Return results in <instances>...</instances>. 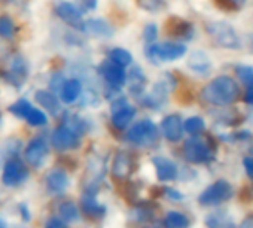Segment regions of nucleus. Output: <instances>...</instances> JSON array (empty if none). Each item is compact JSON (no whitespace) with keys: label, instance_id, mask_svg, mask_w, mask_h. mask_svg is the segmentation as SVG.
<instances>
[{"label":"nucleus","instance_id":"24","mask_svg":"<svg viewBox=\"0 0 253 228\" xmlns=\"http://www.w3.org/2000/svg\"><path fill=\"white\" fill-rule=\"evenodd\" d=\"M126 79H130V90L134 95H140L143 92V87L146 84V76L143 73V70L137 66H133L130 76H126Z\"/></svg>","mask_w":253,"mask_h":228},{"label":"nucleus","instance_id":"12","mask_svg":"<svg viewBox=\"0 0 253 228\" xmlns=\"http://www.w3.org/2000/svg\"><path fill=\"white\" fill-rule=\"evenodd\" d=\"M55 14L69 26L81 27L82 26V14L81 11L70 2H60L55 6Z\"/></svg>","mask_w":253,"mask_h":228},{"label":"nucleus","instance_id":"37","mask_svg":"<svg viewBox=\"0 0 253 228\" xmlns=\"http://www.w3.org/2000/svg\"><path fill=\"white\" fill-rule=\"evenodd\" d=\"M243 166H244V170H246L247 176L250 179H253V158L252 157H246L243 160Z\"/></svg>","mask_w":253,"mask_h":228},{"label":"nucleus","instance_id":"40","mask_svg":"<svg viewBox=\"0 0 253 228\" xmlns=\"http://www.w3.org/2000/svg\"><path fill=\"white\" fill-rule=\"evenodd\" d=\"M238 228H253V216L246 218V219L240 224V227H238Z\"/></svg>","mask_w":253,"mask_h":228},{"label":"nucleus","instance_id":"31","mask_svg":"<svg viewBox=\"0 0 253 228\" xmlns=\"http://www.w3.org/2000/svg\"><path fill=\"white\" fill-rule=\"evenodd\" d=\"M27 123L33 127H41V126H45L48 123V117L45 115V113L36 107H33L29 113H27V117H26Z\"/></svg>","mask_w":253,"mask_h":228},{"label":"nucleus","instance_id":"16","mask_svg":"<svg viewBox=\"0 0 253 228\" xmlns=\"http://www.w3.org/2000/svg\"><path fill=\"white\" fill-rule=\"evenodd\" d=\"M154 166L157 170V176L161 182H170L176 179L177 176V167L176 164L164 157H155L154 158Z\"/></svg>","mask_w":253,"mask_h":228},{"label":"nucleus","instance_id":"42","mask_svg":"<svg viewBox=\"0 0 253 228\" xmlns=\"http://www.w3.org/2000/svg\"><path fill=\"white\" fill-rule=\"evenodd\" d=\"M82 3L88 9H95L97 8V0H82Z\"/></svg>","mask_w":253,"mask_h":228},{"label":"nucleus","instance_id":"19","mask_svg":"<svg viewBox=\"0 0 253 228\" xmlns=\"http://www.w3.org/2000/svg\"><path fill=\"white\" fill-rule=\"evenodd\" d=\"M6 79L15 87H21L23 82L27 79V66H26V61L21 57L14 58L9 70L6 72Z\"/></svg>","mask_w":253,"mask_h":228},{"label":"nucleus","instance_id":"30","mask_svg":"<svg viewBox=\"0 0 253 228\" xmlns=\"http://www.w3.org/2000/svg\"><path fill=\"white\" fill-rule=\"evenodd\" d=\"M204 129H206V123L200 117H191V118H188L183 123V130L188 135H192V136L194 135H200Z\"/></svg>","mask_w":253,"mask_h":228},{"label":"nucleus","instance_id":"13","mask_svg":"<svg viewBox=\"0 0 253 228\" xmlns=\"http://www.w3.org/2000/svg\"><path fill=\"white\" fill-rule=\"evenodd\" d=\"M81 29L84 33H86L88 36H92V38H110L113 35L112 26L101 18H92V20L82 23Z\"/></svg>","mask_w":253,"mask_h":228},{"label":"nucleus","instance_id":"32","mask_svg":"<svg viewBox=\"0 0 253 228\" xmlns=\"http://www.w3.org/2000/svg\"><path fill=\"white\" fill-rule=\"evenodd\" d=\"M139 8L148 11V12H160L166 8L164 0H136Z\"/></svg>","mask_w":253,"mask_h":228},{"label":"nucleus","instance_id":"6","mask_svg":"<svg viewBox=\"0 0 253 228\" xmlns=\"http://www.w3.org/2000/svg\"><path fill=\"white\" fill-rule=\"evenodd\" d=\"M183 155H185L186 161L194 163V164L206 163L213 157L209 142L201 139V137L188 139L185 142V146H183Z\"/></svg>","mask_w":253,"mask_h":228},{"label":"nucleus","instance_id":"15","mask_svg":"<svg viewBox=\"0 0 253 228\" xmlns=\"http://www.w3.org/2000/svg\"><path fill=\"white\" fill-rule=\"evenodd\" d=\"M166 27H167V33L177 39H189L194 33L192 24L177 17H171L167 21Z\"/></svg>","mask_w":253,"mask_h":228},{"label":"nucleus","instance_id":"39","mask_svg":"<svg viewBox=\"0 0 253 228\" xmlns=\"http://www.w3.org/2000/svg\"><path fill=\"white\" fill-rule=\"evenodd\" d=\"M63 84H64L63 78H60V76H54V78H52V81H51V88H52L54 91H60V90H61V87H63Z\"/></svg>","mask_w":253,"mask_h":228},{"label":"nucleus","instance_id":"44","mask_svg":"<svg viewBox=\"0 0 253 228\" xmlns=\"http://www.w3.org/2000/svg\"><path fill=\"white\" fill-rule=\"evenodd\" d=\"M228 228H234V225H232V224H229V225H228Z\"/></svg>","mask_w":253,"mask_h":228},{"label":"nucleus","instance_id":"28","mask_svg":"<svg viewBox=\"0 0 253 228\" xmlns=\"http://www.w3.org/2000/svg\"><path fill=\"white\" fill-rule=\"evenodd\" d=\"M109 58H110V61H113V63H116V64H119L122 67H126V66H130L133 63L131 54L126 49H124V48H113L109 52Z\"/></svg>","mask_w":253,"mask_h":228},{"label":"nucleus","instance_id":"22","mask_svg":"<svg viewBox=\"0 0 253 228\" xmlns=\"http://www.w3.org/2000/svg\"><path fill=\"white\" fill-rule=\"evenodd\" d=\"M166 98H167V85L160 82L154 87V90L146 97H143L142 101L148 107H160L166 103Z\"/></svg>","mask_w":253,"mask_h":228},{"label":"nucleus","instance_id":"43","mask_svg":"<svg viewBox=\"0 0 253 228\" xmlns=\"http://www.w3.org/2000/svg\"><path fill=\"white\" fill-rule=\"evenodd\" d=\"M231 2H234V3H235L237 6H240V5H241V3L244 2V0H231Z\"/></svg>","mask_w":253,"mask_h":228},{"label":"nucleus","instance_id":"27","mask_svg":"<svg viewBox=\"0 0 253 228\" xmlns=\"http://www.w3.org/2000/svg\"><path fill=\"white\" fill-rule=\"evenodd\" d=\"M60 218L64 222H76L79 221V209L76 207V204L73 201H64L60 204L58 209Z\"/></svg>","mask_w":253,"mask_h":228},{"label":"nucleus","instance_id":"25","mask_svg":"<svg viewBox=\"0 0 253 228\" xmlns=\"http://www.w3.org/2000/svg\"><path fill=\"white\" fill-rule=\"evenodd\" d=\"M166 228H188L189 227V218L183 215L182 212L171 210L164 218Z\"/></svg>","mask_w":253,"mask_h":228},{"label":"nucleus","instance_id":"5","mask_svg":"<svg viewBox=\"0 0 253 228\" xmlns=\"http://www.w3.org/2000/svg\"><path fill=\"white\" fill-rule=\"evenodd\" d=\"M232 197V186L226 181H217L207 186L198 197V203L203 206H216L228 201Z\"/></svg>","mask_w":253,"mask_h":228},{"label":"nucleus","instance_id":"14","mask_svg":"<svg viewBox=\"0 0 253 228\" xmlns=\"http://www.w3.org/2000/svg\"><path fill=\"white\" fill-rule=\"evenodd\" d=\"M133 170V158L128 152H118L113 158L112 164V175L118 179H125L130 176Z\"/></svg>","mask_w":253,"mask_h":228},{"label":"nucleus","instance_id":"41","mask_svg":"<svg viewBox=\"0 0 253 228\" xmlns=\"http://www.w3.org/2000/svg\"><path fill=\"white\" fill-rule=\"evenodd\" d=\"M244 100H246V103H249V104H253V87H250V88L246 91Z\"/></svg>","mask_w":253,"mask_h":228},{"label":"nucleus","instance_id":"11","mask_svg":"<svg viewBox=\"0 0 253 228\" xmlns=\"http://www.w3.org/2000/svg\"><path fill=\"white\" fill-rule=\"evenodd\" d=\"M161 132H163V136L170 142L180 140L182 135H183V121H182V118L179 115H176V113L167 115L161 123Z\"/></svg>","mask_w":253,"mask_h":228},{"label":"nucleus","instance_id":"7","mask_svg":"<svg viewBox=\"0 0 253 228\" xmlns=\"http://www.w3.org/2000/svg\"><path fill=\"white\" fill-rule=\"evenodd\" d=\"M29 178V170L26 164L18 158H9L2 172V182L5 186L14 188L24 183Z\"/></svg>","mask_w":253,"mask_h":228},{"label":"nucleus","instance_id":"20","mask_svg":"<svg viewBox=\"0 0 253 228\" xmlns=\"http://www.w3.org/2000/svg\"><path fill=\"white\" fill-rule=\"evenodd\" d=\"M60 92H61V101L70 104V103L76 101L78 97L81 95V92H82V84L76 78L67 79V81H64Z\"/></svg>","mask_w":253,"mask_h":228},{"label":"nucleus","instance_id":"1","mask_svg":"<svg viewBox=\"0 0 253 228\" xmlns=\"http://www.w3.org/2000/svg\"><path fill=\"white\" fill-rule=\"evenodd\" d=\"M240 88L229 76H217L203 90V98L213 106H228L238 97Z\"/></svg>","mask_w":253,"mask_h":228},{"label":"nucleus","instance_id":"26","mask_svg":"<svg viewBox=\"0 0 253 228\" xmlns=\"http://www.w3.org/2000/svg\"><path fill=\"white\" fill-rule=\"evenodd\" d=\"M82 207H84V212L92 218L101 216L104 213V207L101 204H98L97 200L94 198V195H91V194H86L82 198Z\"/></svg>","mask_w":253,"mask_h":228},{"label":"nucleus","instance_id":"4","mask_svg":"<svg viewBox=\"0 0 253 228\" xmlns=\"http://www.w3.org/2000/svg\"><path fill=\"white\" fill-rule=\"evenodd\" d=\"M128 140L142 148H151L158 142V129L151 120L134 124L128 132Z\"/></svg>","mask_w":253,"mask_h":228},{"label":"nucleus","instance_id":"23","mask_svg":"<svg viewBox=\"0 0 253 228\" xmlns=\"http://www.w3.org/2000/svg\"><path fill=\"white\" fill-rule=\"evenodd\" d=\"M134 115H136V109L130 104H126L112 113V123L116 129H125L133 121Z\"/></svg>","mask_w":253,"mask_h":228},{"label":"nucleus","instance_id":"2","mask_svg":"<svg viewBox=\"0 0 253 228\" xmlns=\"http://www.w3.org/2000/svg\"><path fill=\"white\" fill-rule=\"evenodd\" d=\"M185 54H186V45L180 42L152 44L146 49V55L154 64H160L163 61H174L182 58Z\"/></svg>","mask_w":253,"mask_h":228},{"label":"nucleus","instance_id":"36","mask_svg":"<svg viewBox=\"0 0 253 228\" xmlns=\"http://www.w3.org/2000/svg\"><path fill=\"white\" fill-rule=\"evenodd\" d=\"M45 228H67V227H66V222L61 218H51L45 224Z\"/></svg>","mask_w":253,"mask_h":228},{"label":"nucleus","instance_id":"17","mask_svg":"<svg viewBox=\"0 0 253 228\" xmlns=\"http://www.w3.org/2000/svg\"><path fill=\"white\" fill-rule=\"evenodd\" d=\"M188 66L198 75H207L211 70V60L204 51H194L188 58Z\"/></svg>","mask_w":253,"mask_h":228},{"label":"nucleus","instance_id":"18","mask_svg":"<svg viewBox=\"0 0 253 228\" xmlns=\"http://www.w3.org/2000/svg\"><path fill=\"white\" fill-rule=\"evenodd\" d=\"M69 176L66 172L63 170H52L51 173H48L46 176V186L52 194H61L69 188Z\"/></svg>","mask_w":253,"mask_h":228},{"label":"nucleus","instance_id":"21","mask_svg":"<svg viewBox=\"0 0 253 228\" xmlns=\"http://www.w3.org/2000/svg\"><path fill=\"white\" fill-rule=\"evenodd\" d=\"M36 100L39 104H42L48 112H51L52 115H58L60 110H61V104H60V100L51 92V91H46V90H39L36 91L35 94Z\"/></svg>","mask_w":253,"mask_h":228},{"label":"nucleus","instance_id":"3","mask_svg":"<svg viewBox=\"0 0 253 228\" xmlns=\"http://www.w3.org/2000/svg\"><path fill=\"white\" fill-rule=\"evenodd\" d=\"M206 30L214 39V42L222 48L237 49L241 46L240 38L235 33L234 27L225 21H210L206 24Z\"/></svg>","mask_w":253,"mask_h":228},{"label":"nucleus","instance_id":"35","mask_svg":"<svg viewBox=\"0 0 253 228\" xmlns=\"http://www.w3.org/2000/svg\"><path fill=\"white\" fill-rule=\"evenodd\" d=\"M143 38H145V41L149 42V44L155 42L157 38H158V27H157L155 24H148V26L145 27V30H143Z\"/></svg>","mask_w":253,"mask_h":228},{"label":"nucleus","instance_id":"38","mask_svg":"<svg viewBox=\"0 0 253 228\" xmlns=\"http://www.w3.org/2000/svg\"><path fill=\"white\" fill-rule=\"evenodd\" d=\"M167 197H169V198H171V200H174V201H180V200H183V194H182V192H179V191H176V189H171V188H169V189H167Z\"/></svg>","mask_w":253,"mask_h":228},{"label":"nucleus","instance_id":"10","mask_svg":"<svg viewBox=\"0 0 253 228\" xmlns=\"http://www.w3.org/2000/svg\"><path fill=\"white\" fill-rule=\"evenodd\" d=\"M100 73L101 76L106 79V82L109 85H112L113 88H121L125 82H126V73L124 70L122 66L113 63V61H104L100 66Z\"/></svg>","mask_w":253,"mask_h":228},{"label":"nucleus","instance_id":"8","mask_svg":"<svg viewBox=\"0 0 253 228\" xmlns=\"http://www.w3.org/2000/svg\"><path fill=\"white\" fill-rule=\"evenodd\" d=\"M51 143L58 151L76 149L81 143V136L67 126H60L52 132Z\"/></svg>","mask_w":253,"mask_h":228},{"label":"nucleus","instance_id":"29","mask_svg":"<svg viewBox=\"0 0 253 228\" xmlns=\"http://www.w3.org/2000/svg\"><path fill=\"white\" fill-rule=\"evenodd\" d=\"M33 109V104L27 100V98H20L18 101H15L14 104L9 106V110L11 113H14L15 117L18 118H24L27 117V113Z\"/></svg>","mask_w":253,"mask_h":228},{"label":"nucleus","instance_id":"33","mask_svg":"<svg viewBox=\"0 0 253 228\" xmlns=\"http://www.w3.org/2000/svg\"><path fill=\"white\" fill-rule=\"evenodd\" d=\"M14 21L8 15L0 17V36L5 39H11L14 36Z\"/></svg>","mask_w":253,"mask_h":228},{"label":"nucleus","instance_id":"9","mask_svg":"<svg viewBox=\"0 0 253 228\" xmlns=\"http://www.w3.org/2000/svg\"><path fill=\"white\" fill-rule=\"evenodd\" d=\"M49 155V145L43 137H35L26 148V160L33 167H42Z\"/></svg>","mask_w":253,"mask_h":228},{"label":"nucleus","instance_id":"34","mask_svg":"<svg viewBox=\"0 0 253 228\" xmlns=\"http://www.w3.org/2000/svg\"><path fill=\"white\" fill-rule=\"evenodd\" d=\"M237 76L246 84L253 87V69L250 66H238L237 67Z\"/></svg>","mask_w":253,"mask_h":228}]
</instances>
